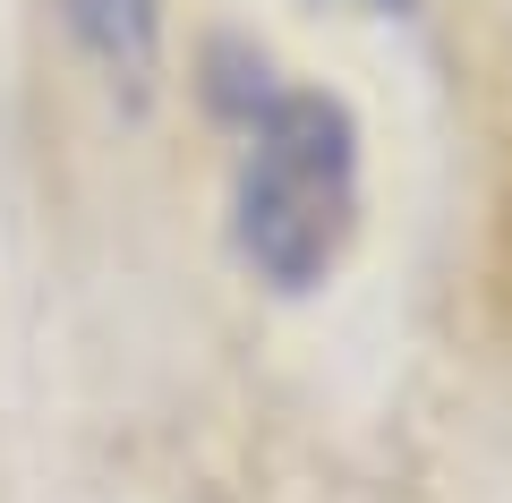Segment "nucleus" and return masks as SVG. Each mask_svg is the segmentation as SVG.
<instances>
[{
    "label": "nucleus",
    "instance_id": "obj_3",
    "mask_svg": "<svg viewBox=\"0 0 512 503\" xmlns=\"http://www.w3.org/2000/svg\"><path fill=\"white\" fill-rule=\"evenodd\" d=\"M367 9H384V18H402V9H410V0H367Z\"/></svg>",
    "mask_w": 512,
    "mask_h": 503
},
{
    "label": "nucleus",
    "instance_id": "obj_2",
    "mask_svg": "<svg viewBox=\"0 0 512 503\" xmlns=\"http://www.w3.org/2000/svg\"><path fill=\"white\" fill-rule=\"evenodd\" d=\"M52 18H60V35L77 43V60H86L128 111H146L154 77H163L171 0H52Z\"/></svg>",
    "mask_w": 512,
    "mask_h": 503
},
{
    "label": "nucleus",
    "instance_id": "obj_1",
    "mask_svg": "<svg viewBox=\"0 0 512 503\" xmlns=\"http://www.w3.org/2000/svg\"><path fill=\"white\" fill-rule=\"evenodd\" d=\"M359 231V120L325 86H274L239 120L231 171V256L274 299L333 282Z\"/></svg>",
    "mask_w": 512,
    "mask_h": 503
}]
</instances>
